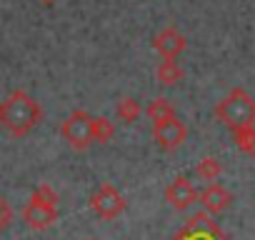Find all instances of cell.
Returning a JSON list of instances; mask_svg holds the SVG:
<instances>
[{"label": "cell", "mask_w": 255, "mask_h": 240, "mask_svg": "<svg viewBox=\"0 0 255 240\" xmlns=\"http://www.w3.org/2000/svg\"><path fill=\"white\" fill-rule=\"evenodd\" d=\"M60 133L65 138V143L83 153L93 145V115L88 110H73L65 120H63V125H60Z\"/></svg>", "instance_id": "cell-3"}, {"label": "cell", "mask_w": 255, "mask_h": 240, "mask_svg": "<svg viewBox=\"0 0 255 240\" xmlns=\"http://www.w3.org/2000/svg\"><path fill=\"white\" fill-rule=\"evenodd\" d=\"M40 3H43V5H53V3H55V0H40Z\"/></svg>", "instance_id": "cell-18"}, {"label": "cell", "mask_w": 255, "mask_h": 240, "mask_svg": "<svg viewBox=\"0 0 255 240\" xmlns=\"http://www.w3.org/2000/svg\"><path fill=\"white\" fill-rule=\"evenodd\" d=\"M10 220H13V208L8 205V200L3 195H0V233L10 225Z\"/></svg>", "instance_id": "cell-17"}, {"label": "cell", "mask_w": 255, "mask_h": 240, "mask_svg": "<svg viewBox=\"0 0 255 240\" xmlns=\"http://www.w3.org/2000/svg\"><path fill=\"white\" fill-rule=\"evenodd\" d=\"M153 48L163 55V60H175L188 48V40H185V35L175 25H168L160 33L153 35Z\"/></svg>", "instance_id": "cell-8"}, {"label": "cell", "mask_w": 255, "mask_h": 240, "mask_svg": "<svg viewBox=\"0 0 255 240\" xmlns=\"http://www.w3.org/2000/svg\"><path fill=\"white\" fill-rule=\"evenodd\" d=\"M198 190H195V185L185 178V175H178L168 188H165V200H168V205L170 208H175V210H188L195 200H198Z\"/></svg>", "instance_id": "cell-9"}, {"label": "cell", "mask_w": 255, "mask_h": 240, "mask_svg": "<svg viewBox=\"0 0 255 240\" xmlns=\"http://www.w3.org/2000/svg\"><path fill=\"white\" fill-rule=\"evenodd\" d=\"M115 135V125H113V120H108L105 115H98L93 118V143H110V138Z\"/></svg>", "instance_id": "cell-15"}, {"label": "cell", "mask_w": 255, "mask_h": 240, "mask_svg": "<svg viewBox=\"0 0 255 240\" xmlns=\"http://www.w3.org/2000/svg\"><path fill=\"white\" fill-rule=\"evenodd\" d=\"M233 140H235V145H238L245 155H253V158H255V125L233 130Z\"/></svg>", "instance_id": "cell-16"}, {"label": "cell", "mask_w": 255, "mask_h": 240, "mask_svg": "<svg viewBox=\"0 0 255 240\" xmlns=\"http://www.w3.org/2000/svg\"><path fill=\"white\" fill-rule=\"evenodd\" d=\"M145 115L153 120V125H160V123H165V120L175 118V108H173V103L168 98L160 95V98H153L145 105Z\"/></svg>", "instance_id": "cell-11"}, {"label": "cell", "mask_w": 255, "mask_h": 240, "mask_svg": "<svg viewBox=\"0 0 255 240\" xmlns=\"http://www.w3.org/2000/svg\"><path fill=\"white\" fill-rule=\"evenodd\" d=\"M170 240H230L220 225L210 218V213H195L183 230H178Z\"/></svg>", "instance_id": "cell-4"}, {"label": "cell", "mask_w": 255, "mask_h": 240, "mask_svg": "<svg viewBox=\"0 0 255 240\" xmlns=\"http://www.w3.org/2000/svg\"><path fill=\"white\" fill-rule=\"evenodd\" d=\"M115 113H118V118L123 120V123H135V120L140 118V113H145V108L133 95H123L115 105Z\"/></svg>", "instance_id": "cell-13"}, {"label": "cell", "mask_w": 255, "mask_h": 240, "mask_svg": "<svg viewBox=\"0 0 255 240\" xmlns=\"http://www.w3.org/2000/svg\"><path fill=\"white\" fill-rule=\"evenodd\" d=\"M215 118L223 125H228L230 130H240L248 125H255V98L243 90V88H233L218 105H215Z\"/></svg>", "instance_id": "cell-2"}, {"label": "cell", "mask_w": 255, "mask_h": 240, "mask_svg": "<svg viewBox=\"0 0 255 240\" xmlns=\"http://www.w3.org/2000/svg\"><path fill=\"white\" fill-rule=\"evenodd\" d=\"M198 200L203 203L205 213L218 215V213H223V210H228L233 205V193L225 185H220V183H210L205 190H200Z\"/></svg>", "instance_id": "cell-10"}, {"label": "cell", "mask_w": 255, "mask_h": 240, "mask_svg": "<svg viewBox=\"0 0 255 240\" xmlns=\"http://www.w3.org/2000/svg\"><path fill=\"white\" fill-rule=\"evenodd\" d=\"M153 140L163 148V150H178L185 140H188V128L183 120L178 118H170L160 125H153Z\"/></svg>", "instance_id": "cell-7"}, {"label": "cell", "mask_w": 255, "mask_h": 240, "mask_svg": "<svg viewBox=\"0 0 255 240\" xmlns=\"http://www.w3.org/2000/svg\"><path fill=\"white\" fill-rule=\"evenodd\" d=\"M220 173H223V165H220V160L213 158V155H203V158L198 160V165H195V175L203 178V180H210V183H213V180L218 183Z\"/></svg>", "instance_id": "cell-14"}, {"label": "cell", "mask_w": 255, "mask_h": 240, "mask_svg": "<svg viewBox=\"0 0 255 240\" xmlns=\"http://www.w3.org/2000/svg\"><path fill=\"white\" fill-rule=\"evenodd\" d=\"M155 75H158V83H160V85L170 88V85H175V83L183 80L185 70L180 68L178 60H160V65L155 68Z\"/></svg>", "instance_id": "cell-12"}, {"label": "cell", "mask_w": 255, "mask_h": 240, "mask_svg": "<svg viewBox=\"0 0 255 240\" xmlns=\"http://www.w3.org/2000/svg\"><path fill=\"white\" fill-rule=\"evenodd\" d=\"M40 120L43 108L28 90H13L0 100V125L13 138H25Z\"/></svg>", "instance_id": "cell-1"}, {"label": "cell", "mask_w": 255, "mask_h": 240, "mask_svg": "<svg viewBox=\"0 0 255 240\" xmlns=\"http://www.w3.org/2000/svg\"><path fill=\"white\" fill-rule=\"evenodd\" d=\"M23 220H25V225L30 230H48L58 220V205L43 203L35 195H30L28 205L23 208Z\"/></svg>", "instance_id": "cell-6"}, {"label": "cell", "mask_w": 255, "mask_h": 240, "mask_svg": "<svg viewBox=\"0 0 255 240\" xmlns=\"http://www.w3.org/2000/svg\"><path fill=\"white\" fill-rule=\"evenodd\" d=\"M125 198H123V193L115 188V185H110V183H103L93 195H90V208L103 218V220H113V218H118L123 210H125Z\"/></svg>", "instance_id": "cell-5"}]
</instances>
